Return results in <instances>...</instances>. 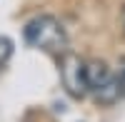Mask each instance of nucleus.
I'll use <instances>...</instances> for the list:
<instances>
[{"label":"nucleus","mask_w":125,"mask_h":122,"mask_svg":"<svg viewBox=\"0 0 125 122\" xmlns=\"http://www.w3.org/2000/svg\"><path fill=\"white\" fill-rule=\"evenodd\" d=\"M23 37L30 47H38L48 55H65L68 52V35L65 27L60 25V20L53 15H38L33 17L23 30Z\"/></svg>","instance_id":"obj_1"},{"label":"nucleus","mask_w":125,"mask_h":122,"mask_svg":"<svg viewBox=\"0 0 125 122\" xmlns=\"http://www.w3.org/2000/svg\"><path fill=\"white\" fill-rule=\"evenodd\" d=\"M85 77H88V92H93V97L100 105H113L125 95L123 77L115 75L103 60H88Z\"/></svg>","instance_id":"obj_2"},{"label":"nucleus","mask_w":125,"mask_h":122,"mask_svg":"<svg viewBox=\"0 0 125 122\" xmlns=\"http://www.w3.org/2000/svg\"><path fill=\"white\" fill-rule=\"evenodd\" d=\"M60 75H62V85H65L70 97H85L88 95V77H85V60H80L78 55L65 52L60 62Z\"/></svg>","instance_id":"obj_3"},{"label":"nucleus","mask_w":125,"mask_h":122,"mask_svg":"<svg viewBox=\"0 0 125 122\" xmlns=\"http://www.w3.org/2000/svg\"><path fill=\"white\" fill-rule=\"evenodd\" d=\"M10 57H13V40L10 37H0V70L8 65Z\"/></svg>","instance_id":"obj_4"}]
</instances>
